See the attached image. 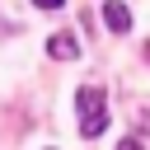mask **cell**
<instances>
[{"instance_id":"1","label":"cell","mask_w":150,"mask_h":150,"mask_svg":"<svg viewBox=\"0 0 150 150\" xmlns=\"http://www.w3.org/2000/svg\"><path fill=\"white\" fill-rule=\"evenodd\" d=\"M75 108L84 112V122H80V131L94 141L103 127H108V103H103V89L98 84H84V89H75Z\"/></svg>"},{"instance_id":"2","label":"cell","mask_w":150,"mask_h":150,"mask_svg":"<svg viewBox=\"0 0 150 150\" xmlns=\"http://www.w3.org/2000/svg\"><path fill=\"white\" fill-rule=\"evenodd\" d=\"M103 23H108V33H131V9L122 5V0H103Z\"/></svg>"},{"instance_id":"3","label":"cell","mask_w":150,"mask_h":150,"mask_svg":"<svg viewBox=\"0 0 150 150\" xmlns=\"http://www.w3.org/2000/svg\"><path fill=\"white\" fill-rule=\"evenodd\" d=\"M47 56H52V61H70V56H80L75 33H66V28H61V33H52V38H47Z\"/></svg>"},{"instance_id":"4","label":"cell","mask_w":150,"mask_h":150,"mask_svg":"<svg viewBox=\"0 0 150 150\" xmlns=\"http://www.w3.org/2000/svg\"><path fill=\"white\" fill-rule=\"evenodd\" d=\"M33 5H38V9H61L66 0H33Z\"/></svg>"},{"instance_id":"5","label":"cell","mask_w":150,"mask_h":150,"mask_svg":"<svg viewBox=\"0 0 150 150\" xmlns=\"http://www.w3.org/2000/svg\"><path fill=\"white\" fill-rule=\"evenodd\" d=\"M117 150H145V145H141V141H136V136H127V141H122V145H117Z\"/></svg>"},{"instance_id":"6","label":"cell","mask_w":150,"mask_h":150,"mask_svg":"<svg viewBox=\"0 0 150 150\" xmlns=\"http://www.w3.org/2000/svg\"><path fill=\"white\" fill-rule=\"evenodd\" d=\"M145 56H150V47H145Z\"/></svg>"}]
</instances>
